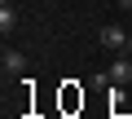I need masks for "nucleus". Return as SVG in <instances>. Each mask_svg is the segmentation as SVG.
Listing matches in <instances>:
<instances>
[{"label":"nucleus","instance_id":"nucleus-5","mask_svg":"<svg viewBox=\"0 0 132 119\" xmlns=\"http://www.w3.org/2000/svg\"><path fill=\"white\" fill-rule=\"evenodd\" d=\"M119 5H123V9H132V0H119Z\"/></svg>","mask_w":132,"mask_h":119},{"label":"nucleus","instance_id":"nucleus-6","mask_svg":"<svg viewBox=\"0 0 132 119\" xmlns=\"http://www.w3.org/2000/svg\"><path fill=\"white\" fill-rule=\"evenodd\" d=\"M123 53H128V57H132V40H128V49H123Z\"/></svg>","mask_w":132,"mask_h":119},{"label":"nucleus","instance_id":"nucleus-4","mask_svg":"<svg viewBox=\"0 0 132 119\" xmlns=\"http://www.w3.org/2000/svg\"><path fill=\"white\" fill-rule=\"evenodd\" d=\"M13 27H18V9H13V5H9V0H5V5H0V31H5V35H9Z\"/></svg>","mask_w":132,"mask_h":119},{"label":"nucleus","instance_id":"nucleus-1","mask_svg":"<svg viewBox=\"0 0 132 119\" xmlns=\"http://www.w3.org/2000/svg\"><path fill=\"white\" fill-rule=\"evenodd\" d=\"M110 84H114V88H128V84H132V57H128V53H114V62H110Z\"/></svg>","mask_w":132,"mask_h":119},{"label":"nucleus","instance_id":"nucleus-2","mask_svg":"<svg viewBox=\"0 0 132 119\" xmlns=\"http://www.w3.org/2000/svg\"><path fill=\"white\" fill-rule=\"evenodd\" d=\"M128 40H132V35H128V31H123L119 22H110V27H101V44H106V49H114V53H123V49H128Z\"/></svg>","mask_w":132,"mask_h":119},{"label":"nucleus","instance_id":"nucleus-3","mask_svg":"<svg viewBox=\"0 0 132 119\" xmlns=\"http://www.w3.org/2000/svg\"><path fill=\"white\" fill-rule=\"evenodd\" d=\"M0 66H5V75H13V80H18V75L27 71V53H22V49H5Z\"/></svg>","mask_w":132,"mask_h":119}]
</instances>
